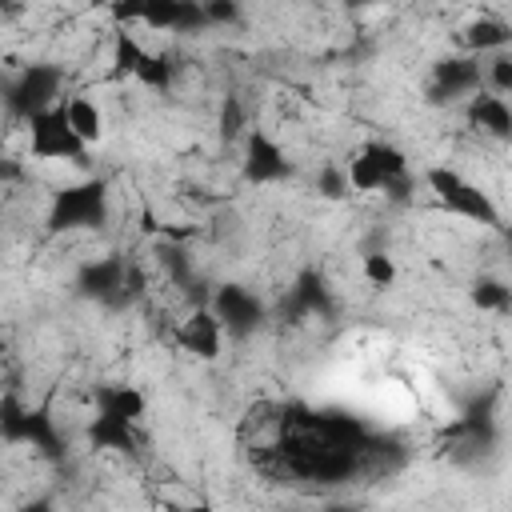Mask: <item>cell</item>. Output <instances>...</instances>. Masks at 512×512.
<instances>
[{
	"label": "cell",
	"mask_w": 512,
	"mask_h": 512,
	"mask_svg": "<svg viewBox=\"0 0 512 512\" xmlns=\"http://www.w3.org/2000/svg\"><path fill=\"white\" fill-rule=\"evenodd\" d=\"M240 448L260 476L300 488H336L356 476H380L400 460L396 444L368 432L356 416L272 400L248 408Z\"/></svg>",
	"instance_id": "6da1fadb"
},
{
	"label": "cell",
	"mask_w": 512,
	"mask_h": 512,
	"mask_svg": "<svg viewBox=\"0 0 512 512\" xmlns=\"http://www.w3.org/2000/svg\"><path fill=\"white\" fill-rule=\"evenodd\" d=\"M0 436L8 444H28L48 460H64V440L48 408H28L20 396H0Z\"/></svg>",
	"instance_id": "7a4b0ae2"
},
{
	"label": "cell",
	"mask_w": 512,
	"mask_h": 512,
	"mask_svg": "<svg viewBox=\"0 0 512 512\" xmlns=\"http://www.w3.org/2000/svg\"><path fill=\"white\" fill-rule=\"evenodd\" d=\"M108 220V180H80L68 184L52 196L48 208V228L52 232H72V228H104Z\"/></svg>",
	"instance_id": "3957f363"
},
{
	"label": "cell",
	"mask_w": 512,
	"mask_h": 512,
	"mask_svg": "<svg viewBox=\"0 0 512 512\" xmlns=\"http://www.w3.org/2000/svg\"><path fill=\"white\" fill-rule=\"evenodd\" d=\"M76 288L88 300H100V304L120 308V304H128V300H136L144 292V276L124 256H104V260H92V264L80 268Z\"/></svg>",
	"instance_id": "277c9868"
},
{
	"label": "cell",
	"mask_w": 512,
	"mask_h": 512,
	"mask_svg": "<svg viewBox=\"0 0 512 512\" xmlns=\"http://www.w3.org/2000/svg\"><path fill=\"white\" fill-rule=\"evenodd\" d=\"M424 184H428V192L436 196L440 208H448L456 216H468V220H480L488 228H500V212L488 200V192H480L476 184H468L456 168H428L424 172Z\"/></svg>",
	"instance_id": "5b68a950"
},
{
	"label": "cell",
	"mask_w": 512,
	"mask_h": 512,
	"mask_svg": "<svg viewBox=\"0 0 512 512\" xmlns=\"http://www.w3.org/2000/svg\"><path fill=\"white\" fill-rule=\"evenodd\" d=\"M60 84H64V68H56V64H28V68L8 84L4 104H8V112H12L16 120H32L36 112H44V108L56 104Z\"/></svg>",
	"instance_id": "8992f818"
},
{
	"label": "cell",
	"mask_w": 512,
	"mask_h": 512,
	"mask_svg": "<svg viewBox=\"0 0 512 512\" xmlns=\"http://www.w3.org/2000/svg\"><path fill=\"white\" fill-rule=\"evenodd\" d=\"M28 124H32V156H40V160L84 164L88 144L72 132V124H68V116H64V104H52V108L36 112Z\"/></svg>",
	"instance_id": "52a82bcc"
},
{
	"label": "cell",
	"mask_w": 512,
	"mask_h": 512,
	"mask_svg": "<svg viewBox=\"0 0 512 512\" xmlns=\"http://www.w3.org/2000/svg\"><path fill=\"white\" fill-rule=\"evenodd\" d=\"M212 316L220 320V332L244 340L264 324V300L244 284H220L212 292Z\"/></svg>",
	"instance_id": "ba28073f"
},
{
	"label": "cell",
	"mask_w": 512,
	"mask_h": 512,
	"mask_svg": "<svg viewBox=\"0 0 512 512\" xmlns=\"http://www.w3.org/2000/svg\"><path fill=\"white\" fill-rule=\"evenodd\" d=\"M396 172H408L404 152L392 148V144H384V140H372V144H364L356 152V160L348 168V188H356V192H380L384 180H392Z\"/></svg>",
	"instance_id": "9c48e42d"
},
{
	"label": "cell",
	"mask_w": 512,
	"mask_h": 512,
	"mask_svg": "<svg viewBox=\"0 0 512 512\" xmlns=\"http://www.w3.org/2000/svg\"><path fill=\"white\" fill-rule=\"evenodd\" d=\"M484 84V68L476 56H444L432 64V88H428V100L432 104H448V100H460V96H472L480 92Z\"/></svg>",
	"instance_id": "30bf717a"
},
{
	"label": "cell",
	"mask_w": 512,
	"mask_h": 512,
	"mask_svg": "<svg viewBox=\"0 0 512 512\" xmlns=\"http://www.w3.org/2000/svg\"><path fill=\"white\" fill-rule=\"evenodd\" d=\"M284 176H292V160L284 156V148L264 128H252L244 136V180L272 184V180H284Z\"/></svg>",
	"instance_id": "8fae6325"
},
{
	"label": "cell",
	"mask_w": 512,
	"mask_h": 512,
	"mask_svg": "<svg viewBox=\"0 0 512 512\" xmlns=\"http://www.w3.org/2000/svg\"><path fill=\"white\" fill-rule=\"evenodd\" d=\"M280 312H284V320H300V316H324V320H328L336 308H332V296H328L324 276L312 272V268H304V272L292 280V288H288Z\"/></svg>",
	"instance_id": "7c38bea8"
},
{
	"label": "cell",
	"mask_w": 512,
	"mask_h": 512,
	"mask_svg": "<svg viewBox=\"0 0 512 512\" xmlns=\"http://www.w3.org/2000/svg\"><path fill=\"white\" fill-rule=\"evenodd\" d=\"M176 344L200 360H216L220 356V320L212 316V308H196L188 320H180Z\"/></svg>",
	"instance_id": "4fadbf2b"
},
{
	"label": "cell",
	"mask_w": 512,
	"mask_h": 512,
	"mask_svg": "<svg viewBox=\"0 0 512 512\" xmlns=\"http://www.w3.org/2000/svg\"><path fill=\"white\" fill-rule=\"evenodd\" d=\"M88 444H92V448H104V452L136 456L144 440H140V432H136V420H120V416L96 412V420L88 424Z\"/></svg>",
	"instance_id": "5bb4252c"
},
{
	"label": "cell",
	"mask_w": 512,
	"mask_h": 512,
	"mask_svg": "<svg viewBox=\"0 0 512 512\" xmlns=\"http://www.w3.org/2000/svg\"><path fill=\"white\" fill-rule=\"evenodd\" d=\"M176 8H180V0H112V16H116L120 24L140 20V24L164 28V32H172Z\"/></svg>",
	"instance_id": "9a60e30c"
},
{
	"label": "cell",
	"mask_w": 512,
	"mask_h": 512,
	"mask_svg": "<svg viewBox=\"0 0 512 512\" xmlns=\"http://www.w3.org/2000/svg\"><path fill=\"white\" fill-rule=\"evenodd\" d=\"M468 124L480 128V132H488V136H496V140H508L512 136V108L504 104V96L480 92L468 104Z\"/></svg>",
	"instance_id": "2e32d148"
},
{
	"label": "cell",
	"mask_w": 512,
	"mask_h": 512,
	"mask_svg": "<svg viewBox=\"0 0 512 512\" xmlns=\"http://www.w3.org/2000/svg\"><path fill=\"white\" fill-rule=\"evenodd\" d=\"M96 412H108L120 420H140L144 416V392L132 384H104V388H96Z\"/></svg>",
	"instance_id": "e0dca14e"
},
{
	"label": "cell",
	"mask_w": 512,
	"mask_h": 512,
	"mask_svg": "<svg viewBox=\"0 0 512 512\" xmlns=\"http://www.w3.org/2000/svg\"><path fill=\"white\" fill-rule=\"evenodd\" d=\"M508 40H512L508 24H504V20H492V16L472 20L468 32H464V44H468L472 52H500V48H508Z\"/></svg>",
	"instance_id": "ac0fdd59"
},
{
	"label": "cell",
	"mask_w": 512,
	"mask_h": 512,
	"mask_svg": "<svg viewBox=\"0 0 512 512\" xmlns=\"http://www.w3.org/2000/svg\"><path fill=\"white\" fill-rule=\"evenodd\" d=\"M64 116H68L72 132H76L84 144H96V140L104 136V116H100V108H96L92 100H84V96L68 100V104H64Z\"/></svg>",
	"instance_id": "d6986e66"
},
{
	"label": "cell",
	"mask_w": 512,
	"mask_h": 512,
	"mask_svg": "<svg viewBox=\"0 0 512 512\" xmlns=\"http://www.w3.org/2000/svg\"><path fill=\"white\" fill-rule=\"evenodd\" d=\"M140 60H144V48L128 36V28H116V36H112V72L116 76H136Z\"/></svg>",
	"instance_id": "ffe728a7"
},
{
	"label": "cell",
	"mask_w": 512,
	"mask_h": 512,
	"mask_svg": "<svg viewBox=\"0 0 512 512\" xmlns=\"http://www.w3.org/2000/svg\"><path fill=\"white\" fill-rule=\"evenodd\" d=\"M508 300H512V292H508V284H504V280L480 276V280L472 284V304H476V308H488V312H504V308H508Z\"/></svg>",
	"instance_id": "44dd1931"
},
{
	"label": "cell",
	"mask_w": 512,
	"mask_h": 512,
	"mask_svg": "<svg viewBox=\"0 0 512 512\" xmlns=\"http://www.w3.org/2000/svg\"><path fill=\"white\" fill-rule=\"evenodd\" d=\"M136 80H140L144 88L164 92V88L172 84V60H168V56H152V52H144V60H140V68H136Z\"/></svg>",
	"instance_id": "7402d4cb"
},
{
	"label": "cell",
	"mask_w": 512,
	"mask_h": 512,
	"mask_svg": "<svg viewBox=\"0 0 512 512\" xmlns=\"http://www.w3.org/2000/svg\"><path fill=\"white\" fill-rule=\"evenodd\" d=\"M156 256H160V264L168 268V276L192 292V260L184 256V248H176V244H160V252H156Z\"/></svg>",
	"instance_id": "603a6c76"
},
{
	"label": "cell",
	"mask_w": 512,
	"mask_h": 512,
	"mask_svg": "<svg viewBox=\"0 0 512 512\" xmlns=\"http://www.w3.org/2000/svg\"><path fill=\"white\" fill-rule=\"evenodd\" d=\"M364 276H368L372 288H392V280H396V264H392V256H384V252H368V256H364Z\"/></svg>",
	"instance_id": "cb8c5ba5"
},
{
	"label": "cell",
	"mask_w": 512,
	"mask_h": 512,
	"mask_svg": "<svg viewBox=\"0 0 512 512\" xmlns=\"http://www.w3.org/2000/svg\"><path fill=\"white\" fill-rule=\"evenodd\" d=\"M240 128H244V104H240V96H224V104H220V136L236 140Z\"/></svg>",
	"instance_id": "d4e9b609"
},
{
	"label": "cell",
	"mask_w": 512,
	"mask_h": 512,
	"mask_svg": "<svg viewBox=\"0 0 512 512\" xmlns=\"http://www.w3.org/2000/svg\"><path fill=\"white\" fill-rule=\"evenodd\" d=\"M200 28H208V20H204V8H200V0H180L172 32H200Z\"/></svg>",
	"instance_id": "484cf974"
},
{
	"label": "cell",
	"mask_w": 512,
	"mask_h": 512,
	"mask_svg": "<svg viewBox=\"0 0 512 512\" xmlns=\"http://www.w3.org/2000/svg\"><path fill=\"white\" fill-rule=\"evenodd\" d=\"M488 80H492V88H496V96H504V92H512V56L500 48L496 56H492V64H488Z\"/></svg>",
	"instance_id": "4316f807"
},
{
	"label": "cell",
	"mask_w": 512,
	"mask_h": 512,
	"mask_svg": "<svg viewBox=\"0 0 512 512\" xmlns=\"http://www.w3.org/2000/svg\"><path fill=\"white\" fill-rule=\"evenodd\" d=\"M200 8H204L208 28L212 24H236L240 20V4L236 0H200Z\"/></svg>",
	"instance_id": "83f0119b"
},
{
	"label": "cell",
	"mask_w": 512,
	"mask_h": 512,
	"mask_svg": "<svg viewBox=\"0 0 512 512\" xmlns=\"http://www.w3.org/2000/svg\"><path fill=\"white\" fill-rule=\"evenodd\" d=\"M316 188H320V196L340 200V196L348 192V172H340V168H324V172L316 176Z\"/></svg>",
	"instance_id": "f1b7e54d"
},
{
	"label": "cell",
	"mask_w": 512,
	"mask_h": 512,
	"mask_svg": "<svg viewBox=\"0 0 512 512\" xmlns=\"http://www.w3.org/2000/svg\"><path fill=\"white\" fill-rule=\"evenodd\" d=\"M392 204H408L412 200V192H416V184H412V176L408 172H396L392 180H384V188H380Z\"/></svg>",
	"instance_id": "f546056e"
},
{
	"label": "cell",
	"mask_w": 512,
	"mask_h": 512,
	"mask_svg": "<svg viewBox=\"0 0 512 512\" xmlns=\"http://www.w3.org/2000/svg\"><path fill=\"white\" fill-rule=\"evenodd\" d=\"M24 172H20V164H12V160H0V180H20Z\"/></svg>",
	"instance_id": "4dcf8cb0"
},
{
	"label": "cell",
	"mask_w": 512,
	"mask_h": 512,
	"mask_svg": "<svg viewBox=\"0 0 512 512\" xmlns=\"http://www.w3.org/2000/svg\"><path fill=\"white\" fill-rule=\"evenodd\" d=\"M0 8H12V0H0Z\"/></svg>",
	"instance_id": "1f68e13d"
},
{
	"label": "cell",
	"mask_w": 512,
	"mask_h": 512,
	"mask_svg": "<svg viewBox=\"0 0 512 512\" xmlns=\"http://www.w3.org/2000/svg\"><path fill=\"white\" fill-rule=\"evenodd\" d=\"M0 352H4V332H0Z\"/></svg>",
	"instance_id": "d6a6232c"
},
{
	"label": "cell",
	"mask_w": 512,
	"mask_h": 512,
	"mask_svg": "<svg viewBox=\"0 0 512 512\" xmlns=\"http://www.w3.org/2000/svg\"><path fill=\"white\" fill-rule=\"evenodd\" d=\"M352 4H372V0H352Z\"/></svg>",
	"instance_id": "836d02e7"
}]
</instances>
